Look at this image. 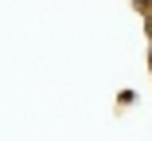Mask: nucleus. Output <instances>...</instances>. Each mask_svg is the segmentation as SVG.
<instances>
[]
</instances>
